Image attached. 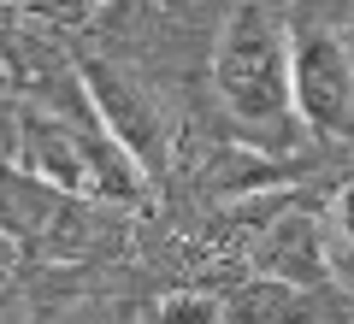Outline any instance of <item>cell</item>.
Segmentation results:
<instances>
[{
	"label": "cell",
	"instance_id": "277c9868",
	"mask_svg": "<svg viewBox=\"0 0 354 324\" xmlns=\"http://www.w3.org/2000/svg\"><path fill=\"white\" fill-rule=\"evenodd\" d=\"M77 88H83L95 124L106 130V142H113L142 177H160L165 171V124H160V113H153V100L142 95L113 59H88V53L77 59Z\"/></svg>",
	"mask_w": 354,
	"mask_h": 324
},
{
	"label": "cell",
	"instance_id": "6da1fadb",
	"mask_svg": "<svg viewBox=\"0 0 354 324\" xmlns=\"http://www.w3.org/2000/svg\"><path fill=\"white\" fill-rule=\"evenodd\" d=\"M213 83L230 118L242 124H278L290 113V30L266 6H236L213 48Z\"/></svg>",
	"mask_w": 354,
	"mask_h": 324
},
{
	"label": "cell",
	"instance_id": "5b68a950",
	"mask_svg": "<svg viewBox=\"0 0 354 324\" xmlns=\"http://www.w3.org/2000/svg\"><path fill=\"white\" fill-rule=\"evenodd\" d=\"M266 271L283 277V289H313L325 283V248H319V230L307 218H278L266 230Z\"/></svg>",
	"mask_w": 354,
	"mask_h": 324
},
{
	"label": "cell",
	"instance_id": "9c48e42d",
	"mask_svg": "<svg viewBox=\"0 0 354 324\" xmlns=\"http://www.w3.org/2000/svg\"><path fill=\"white\" fill-rule=\"evenodd\" d=\"M12 260H18V242L0 230V271H12Z\"/></svg>",
	"mask_w": 354,
	"mask_h": 324
},
{
	"label": "cell",
	"instance_id": "30bf717a",
	"mask_svg": "<svg viewBox=\"0 0 354 324\" xmlns=\"http://www.w3.org/2000/svg\"><path fill=\"white\" fill-rule=\"evenodd\" d=\"M153 6H183V0H153Z\"/></svg>",
	"mask_w": 354,
	"mask_h": 324
},
{
	"label": "cell",
	"instance_id": "7a4b0ae2",
	"mask_svg": "<svg viewBox=\"0 0 354 324\" xmlns=\"http://www.w3.org/2000/svg\"><path fill=\"white\" fill-rule=\"evenodd\" d=\"M18 165H24L36 183L65 189V195H95V200H113V207H136L142 200V171L106 142L101 124L77 130V124H65V118L24 113Z\"/></svg>",
	"mask_w": 354,
	"mask_h": 324
},
{
	"label": "cell",
	"instance_id": "8fae6325",
	"mask_svg": "<svg viewBox=\"0 0 354 324\" xmlns=\"http://www.w3.org/2000/svg\"><path fill=\"white\" fill-rule=\"evenodd\" d=\"M0 53H6V36H0Z\"/></svg>",
	"mask_w": 354,
	"mask_h": 324
},
{
	"label": "cell",
	"instance_id": "ba28073f",
	"mask_svg": "<svg viewBox=\"0 0 354 324\" xmlns=\"http://www.w3.org/2000/svg\"><path fill=\"white\" fill-rule=\"evenodd\" d=\"M337 230L354 242V177L342 183V195H337Z\"/></svg>",
	"mask_w": 354,
	"mask_h": 324
},
{
	"label": "cell",
	"instance_id": "8992f818",
	"mask_svg": "<svg viewBox=\"0 0 354 324\" xmlns=\"http://www.w3.org/2000/svg\"><path fill=\"white\" fill-rule=\"evenodd\" d=\"M160 324H225V307L201 289H189V295H171L160 307Z\"/></svg>",
	"mask_w": 354,
	"mask_h": 324
},
{
	"label": "cell",
	"instance_id": "52a82bcc",
	"mask_svg": "<svg viewBox=\"0 0 354 324\" xmlns=\"http://www.w3.org/2000/svg\"><path fill=\"white\" fill-rule=\"evenodd\" d=\"M18 6H30V12H41V18H59V24H83L95 0H18Z\"/></svg>",
	"mask_w": 354,
	"mask_h": 324
},
{
	"label": "cell",
	"instance_id": "3957f363",
	"mask_svg": "<svg viewBox=\"0 0 354 324\" xmlns=\"http://www.w3.org/2000/svg\"><path fill=\"white\" fill-rule=\"evenodd\" d=\"M290 113L319 142L354 136V59L330 30H290Z\"/></svg>",
	"mask_w": 354,
	"mask_h": 324
}]
</instances>
